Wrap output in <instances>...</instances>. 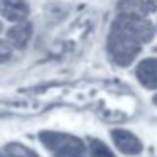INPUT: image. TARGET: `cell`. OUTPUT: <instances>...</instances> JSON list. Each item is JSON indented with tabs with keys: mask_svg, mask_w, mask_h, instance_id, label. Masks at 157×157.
I'll return each instance as SVG.
<instances>
[{
	"mask_svg": "<svg viewBox=\"0 0 157 157\" xmlns=\"http://www.w3.org/2000/svg\"><path fill=\"white\" fill-rule=\"evenodd\" d=\"M108 54L112 58V61L117 66L127 68L133 63V59L139 56V52L142 51L140 42H137L133 37H130L127 32H123L122 29L115 27L112 24L108 34Z\"/></svg>",
	"mask_w": 157,
	"mask_h": 157,
	"instance_id": "cell-1",
	"label": "cell"
},
{
	"mask_svg": "<svg viewBox=\"0 0 157 157\" xmlns=\"http://www.w3.org/2000/svg\"><path fill=\"white\" fill-rule=\"evenodd\" d=\"M39 139L54 157H85V144L75 135L44 130L39 133Z\"/></svg>",
	"mask_w": 157,
	"mask_h": 157,
	"instance_id": "cell-2",
	"label": "cell"
},
{
	"mask_svg": "<svg viewBox=\"0 0 157 157\" xmlns=\"http://www.w3.org/2000/svg\"><path fill=\"white\" fill-rule=\"evenodd\" d=\"M113 25L118 29H122L123 32L133 37L137 42L144 44V42L152 41L154 37V25L150 24L145 19H133V17H125V15H120L113 21Z\"/></svg>",
	"mask_w": 157,
	"mask_h": 157,
	"instance_id": "cell-3",
	"label": "cell"
},
{
	"mask_svg": "<svg viewBox=\"0 0 157 157\" xmlns=\"http://www.w3.org/2000/svg\"><path fill=\"white\" fill-rule=\"evenodd\" d=\"M110 135H112L113 144L117 145V149L120 152L127 154V155H137V154L142 152V142L132 132L117 128V130H112Z\"/></svg>",
	"mask_w": 157,
	"mask_h": 157,
	"instance_id": "cell-4",
	"label": "cell"
},
{
	"mask_svg": "<svg viewBox=\"0 0 157 157\" xmlns=\"http://www.w3.org/2000/svg\"><path fill=\"white\" fill-rule=\"evenodd\" d=\"M118 9L125 17L144 19L155 12V5L149 0H118Z\"/></svg>",
	"mask_w": 157,
	"mask_h": 157,
	"instance_id": "cell-5",
	"label": "cell"
},
{
	"mask_svg": "<svg viewBox=\"0 0 157 157\" xmlns=\"http://www.w3.org/2000/svg\"><path fill=\"white\" fill-rule=\"evenodd\" d=\"M0 14L7 21L24 22L29 15V7L25 0H0Z\"/></svg>",
	"mask_w": 157,
	"mask_h": 157,
	"instance_id": "cell-6",
	"label": "cell"
},
{
	"mask_svg": "<svg viewBox=\"0 0 157 157\" xmlns=\"http://www.w3.org/2000/svg\"><path fill=\"white\" fill-rule=\"evenodd\" d=\"M135 75L144 88L147 90L157 88V59L149 58V59H144L142 63H139Z\"/></svg>",
	"mask_w": 157,
	"mask_h": 157,
	"instance_id": "cell-7",
	"label": "cell"
},
{
	"mask_svg": "<svg viewBox=\"0 0 157 157\" xmlns=\"http://www.w3.org/2000/svg\"><path fill=\"white\" fill-rule=\"evenodd\" d=\"M31 32H32V25L27 21L24 22H17V25L9 29L7 32V39L12 44V48L17 49H24L27 46L29 39H31Z\"/></svg>",
	"mask_w": 157,
	"mask_h": 157,
	"instance_id": "cell-8",
	"label": "cell"
},
{
	"mask_svg": "<svg viewBox=\"0 0 157 157\" xmlns=\"http://www.w3.org/2000/svg\"><path fill=\"white\" fill-rule=\"evenodd\" d=\"M4 157H39L34 150L27 149L22 144H7L4 149Z\"/></svg>",
	"mask_w": 157,
	"mask_h": 157,
	"instance_id": "cell-9",
	"label": "cell"
},
{
	"mask_svg": "<svg viewBox=\"0 0 157 157\" xmlns=\"http://www.w3.org/2000/svg\"><path fill=\"white\" fill-rule=\"evenodd\" d=\"M90 157H115L113 152L98 139L90 140Z\"/></svg>",
	"mask_w": 157,
	"mask_h": 157,
	"instance_id": "cell-10",
	"label": "cell"
},
{
	"mask_svg": "<svg viewBox=\"0 0 157 157\" xmlns=\"http://www.w3.org/2000/svg\"><path fill=\"white\" fill-rule=\"evenodd\" d=\"M12 58V46H9V42L0 41V63H5Z\"/></svg>",
	"mask_w": 157,
	"mask_h": 157,
	"instance_id": "cell-11",
	"label": "cell"
},
{
	"mask_svg": "<svg viewBox=\"0 0 157 157\" xmlns=\"http://www.w3.org/2000/svg\"><path fill=\"white\" fill-rule=\"evenodd\" d=\"M152 101H154V105L157 106V95H155V96H154V98H152Z\"/></svg>",
	"mask_w": 157,
	"mask_h": 157,
	"instance_id": "cell-12",
	"label": "cell"
},
{
	"mask_svg": "<svg viewBox=\"0 0 157 157\" xmlns=\"http://www.w3.org/2000/svg\"><path fill=\"white\" fill-rule=\"evenodd\" d=\"M0 32H2V22H0Z\"/></svg>",
	"mask_w": 157,
	"mask_h": 157,
	"instance_id": "cell-13",
	"label": "cell"
},
{
	"mask_svg": "<svg viewBox=\"0 0 157 157\" xmlns=\"http://www.w3.org/2000/svg\"><path fill=\"white\" fill-rule=\"evenodd\" d=\"M149 2H152V4H154V2H157V0H149Z\"/></svg>",
	"mask_w": 157,
	"mask_h": 157,
	"instance_id": "cell-14",
	"label": "cell"
},
{
	"mask_svg": "<svg viewBox=\"0 0 157 157\" xmlns=\"http://www.w3.org/2000/svg\"><path fill=\"white\" fill-rule=\"evenodd\" d=\"M0 157H4V154H0Z\"/></svg>",
	"mask_w": 157,
	"mask_h": 157,
	"instance_id": "cell-15",
	"label": "cell"
}]
</instances>
